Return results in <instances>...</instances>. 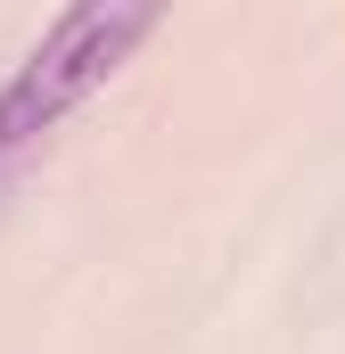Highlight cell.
Returning a JSON list of instances; mask_svg holds the SVG:
<instances>
[{"label": "cell", "mask_w": 345, "mask_h": 354, "mask_svg": "<svg viewBox=\"0 0 345 354\" xmlns=\"http://www.w3.org/2000/svg\"><path fill=\"white\" fill-rule=\"evenodd\" d=\"M148 33H157V8H99V0L90 8H66L25 50V66L0 83V157H17L25 140L58 132L83 99H99Z\"/></svg>", "instance_id": "6da1fadb"}]
</instances>
